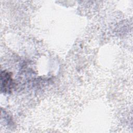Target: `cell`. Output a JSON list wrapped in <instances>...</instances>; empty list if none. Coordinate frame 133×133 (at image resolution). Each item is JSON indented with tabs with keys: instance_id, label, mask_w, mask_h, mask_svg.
Masks as SVG:
<instances>
[{
	"instance_id": "6da1fadb",
	"label": "cell",
	"mask_w": 133,
	"mask_h": 133,
	"mask_svg": "<svg viewBox=\"0 0 133 133\" xmlns=\"http://www.w3.org/2000/svg\"><path fill=\"white\" fill-rule=\"evenodd\" d=\"M1 91L5 92H8L11 91L13 87V80L11 77V74L7 72H1Z\"/></svg>"
}]
</instances>
